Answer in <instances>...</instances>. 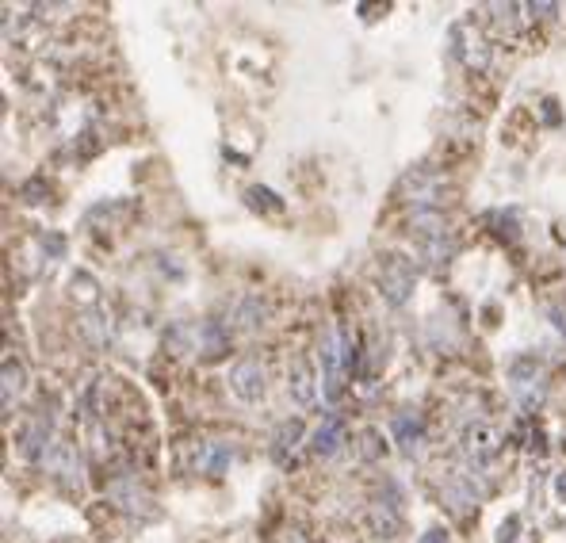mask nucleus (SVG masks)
<instances>
[{
    "label": "nucleus",
    "mask_w": 566,
    "mask_h": 543,
    "mask_svg": "<svg viewBox=\"0 0 566 543\" xmlns=\"http://www.w3.org/2000/svg\"><path fill=\"white\" fill-rule=\"evenodd\" d=\"M318 360H322V391H326L329 402L341 398V387H345V337L337 329H326L322 341H318Z\"/></svg>",
    "instance_id": "f257e3e1"
},
{
    "label": "nucleus",
    "mask_w": 566,
    "mask_h": 543,
    "mask_svg": "<svg viewBox=\"0 0 566 543\" xmlns=\"http://www.w3.org/2000/svg\"><path fill=\"white\" fill-rule=\"evenodd\" d=\"M414 283H417L414 261H406V257H398V253L379 257V291H383V299L391 306H406Z\"/></svg>",
    "instance_id": "f03ea898"
},
{
    "label": "nucleus",
    "mask_w": 566,
    "mask_h": 543,
    "mask_svg": "<svg viewBox=\"0 0 566 543\" xmlns=\"http://www.w3.org/2000/svg\"><path fill=\"white\" fill-rule=\"evenodd\" d=\"M501 444H505V436H501V429H494V425H471L467 433H463V459L471 463V471H479V467H486L490 459H498Z\"/></svg>",
    "instance_id": "7ed1b4c3"
},
{
    "label": "nucleus",
    "mask_w": 566,
    "mask_h": 543,
    "mask_svg": "<svg viewBox=\"0 0 566 543\" xmlns=\"http://www.w3.org/2000/svg\"><path fill=\"white\" fill-rule=\"evenodd\" d=\"M230 391L238 394L241 402H261L264 391H268V383H264V364H261V360H253V356L238 360V364L230 368Z\"/></svg>",
    "instance_id": "20e7f679"
},
{
    "label": "nucleus",
    "mask_w": 566,
    "mask_h": 543,
    "mask_svg": "<svg viewBox=\"0 0 566 543\" xmlns=\"http://www.w3.org/2000/svg\"><path fill=\"white\" fill-rule=\"evenodd\" d=\"M371 528L379 536H394L402 528V498H398V490H394L391 482L383 486V494L371 505Z\"/></svg>",
    "instance_id": "39448f33"
},
{
    "label": "nucleus",
    "mask_w": 566,
    "mask_h": 543,
    "mask_svg": "<svg viewBox=\"0 0 566 543\" xmlns=\"http://www.w3.org/2000/svg\"><path fill=\"white\" fill-rule=\"evenodd\" d=\"M394 440L402 456H417L425 448V417L417 410H402L394 417Z\"/></svg>",
    "instance_id": "423d86ee"
},
{
    "label": "nucleus",
    "mask_w": 566,
    "mask_h": 543,
    "mask_svg": "<svg viewBox=\"0 0 566 543\" xmlns=\"http://www.w3.org/2000/svg\"><path fill=\"white\" fill-rule=\"evenodd\" d=\"M287 394L299 402V406H314L318 402V383H314V368L306 356H295L291 368H287Z\"/></svg>",
    "instance_id": "0eeeda50"
},
{
    "label": "nucleus",
    "mask_w": 566,
    "mask_h": 543,
    "mask_svg": "<svg viewBox=\"0 0 566 543\" xmlns=\"http://www.w3.org/2000/svg\"><path fill=\"white\" fill-rule=\"evenodd\" d=\"M341 444H345V421L337 413H329V417H322V425L314 429V436H310V452L318 459H329L341 452Z\"/></svg>",
    "instance_id": "6e6552de"
},
{
    "label": "nucleus",
    "mask_w": 566,
    "mask_h": 543,
    "mask_svg": "<svg viewBox=\"0 0 566 543\" xmlns=\"http://www.w3.org/2000/svg\"><path fill=\"white\" fill-rule=\"evenodd\" d=\"M230 459H234V448H230L226 440H203V444L196 448V471L199 475L218 478L226 467H230Z\"/></svg>",
    "instance_id": "1a4fd4ad"
},
{
    "label": "nucleus",
    "mask_w": 566,
    "mask_h": 543,
    "mask_svg": "<svg viewBox=\"0 0 566 543\" xmlns=\"http://www.w3.org/2000/svg\"><path fill=\"white\" fill-rule=\"evenodd\" d=\"M303 421L299 417H291V421H283L280 429H276V440H272V459L280 463V467H287L291 463V456H295V448L303 444Z\"/></svg>",
    "instance_id": "9d476101"
},
{
    "label": "nucleus",
    "mask_w": 566,
    "mask_h": 543,
    "mask_svg": "<svg viewBox=\"0 0 566 543\" xmlns=\"http://www.w3.org/2000/svg\"><path fill=\"white\" fill-rule=\"evenodd\" d=\"M444 498L452 509H467L482 498V490H475V471H456V475L444 482Z\"/></svg>",
    "instance_id": "9b49d317"
},
{
    "label": "nucleus",
    "mask_w": 566,
    "mask_h": 543,
    "mask_svg": "<svg viewBox=\"0 0 566 543\" xmlns=\"http://www.w3.org/2000/svg\"><path fill=\"white\" fill-rule=\"evenodd\" d=\"M46 436H50V417L39 413V417H35V421H31V425L20 433V452L27 459H39L46 452Z\"/></svg>",
    "instance_id": "f8f14e48"
},
{
    "label": "nucleus",
    "mask_w": 566,
    "mask_h": 543,
    "mask_svg": "<svg viewBox=\"0 0 566 543\" xmlns=\"http://www.w3.org/2000/svg\"><path fill=\"white\" fill-rule=\"evenodd\" d=\"M27 391V368H23L20 360H4V387H0V394H4V413L12 410V402L20 398V394Z\"/></svg>",
    "instance_id": "ddd939ff"
},
{
    "label": "nucleus",
    "mask_w": 566,
    "mask_h": 543,
    "mask_svg": "<svg viewBox=\"0 0 566 543\" xmlns=\"http://www.w3.org/2000/svg\"><path fill=\"white\" fill-rule=\"evenodd\" d=\"M199 348H203V356L207 360H218L222 352H226V333H222V322H203L199 326Z\"/></svg>",
    "instance_id": "4468645a"
},
{
    "label": "nucleus",
    "mask_w": 566,
    "mask_h": 543,
    "mask_svg": "<svg viewBox=\"0 0 566 543\" xmlns=\"http://www.w3.org/2000/svg\"><path fill=\"white\" fill-rule=\"evenodd\" d=\"M509 379H513V387H517V391L532 387V383H540V360H536V356H521V360H513Z\"/></svg>",
    "instance_id": "2eb2a0df"
},
{
    "label": "nucleus",
    "mask_w": 566,
    "mask_h": 543,
    "mask_svg": "<svg viewBox=\"0 0 566 543\" xmlns=\"http://www.w3.org/2000/svg\"><path fill=\"white\" fill-rule=\"evenodd\" d=\"M81 329H85V337L92 345H108L111 341V318H104V314H85Z\"/></svg>",
    "instance_id": "dca6fc26"
},
{
    "label": "nucleus",
    "mask_w": 566,
    "mask_h": 543,
    "mask_svg": "<svg viewBox=\"0 0 566 543\" xmlns=\"http://www.w3.org/2000/svg\"><path fill=\"white\" fill-rule=\"evenodd\" d=\"M245 199H249V207H257V211H283V199L276 196V192H268V188H249Z\"/></svg>",
    "instance_id": "f3484780"
},
{
    "label": "nucleus",
    "mask_w": 566,
    "mask_h": 543,
    "mask_svg": "<svg viewBox=\"0 0 566 543\" xmlns=\"http://www.w3.org/2000/svg\"><path fill=\"white\" fill-rule=\"evenodd\" d=\"M73 295H81L85 303H96V280H92L88 272H77V276H73Z\"/></svg>",
    "instance_id": "a211bd4d"
},
{
    "label": "nucleus",
    "mask_w": 566,
    "mask_h": 543,
    "mask_svg": "<svg viewBox=\"0 0 566 543\" xmlns=\"http://www.w3.org/2000/svg\"><path fill=\"white\" fill-rule=\"evenodd\" d=\"M517 532H521V517H509V521L501 524L498 543H517Z\"/></svg>",
    "instance_id": "6ab92c4d"
},
{
    "label": "nucleus",
    "mask_w": 566,
    "mask_h": 543,
    "mask_svg": "<svg viewBox=\"0 0 566 543\" xmlns=\"http://www.w3.org/2000/svg\"><path fill=\"white\" fill-rule=\"evenodd\" d=\"M360 440H364V448H360V456H364V459H375L379 452H383V448H375V444H379V433H375V429H368V433L360 436Z\"/></svg>",
    "instance_id": "aec40b11"
},
{
    "label": "nucleus",
    "mask_w": 566,
    "mask_h": 543,
    "mask_svg": "<svg viewBox=\"0 0 566 543\" xmlns=\"http://www.w3.org/2000/svg\"><path fill=\"white\" fill-rule=\"evenodd\" d=\"M417 543H448V532H440V528H429V532H425V536H421Z\"/></svg>",
    "instance_id": "412c9836"
},
{
    "label": "nucleus",
    "mask_w": 566,
    "mask_h": 543,
    "mask_svg": "<svg viewBox=\"0 0 566 543\" xmlns=\"http://www.w3.org/2000/svg\"><path fill=\"white\" fill-rule=\"evenodd\" d=\"M555 498L566 501V471H563L559 478H555Z\"/></svg>",
    "instance_id": "4be33fe9"
},
{
    "label": "nucleus",
    "mask_w": 566,
    "mask_h": 543,
    "mask_svg": "<svg viewBox=\"0 0 566 543\" xmlns=\"http://www.w3.org/2000/svg\"><path fill=\"white\" fill-rule=\"evenodd\" d=\"M280 543H306V536H303V532H287Z\"/></svg>",
    "instance_id": "5701e85b"
}]
</instances>
